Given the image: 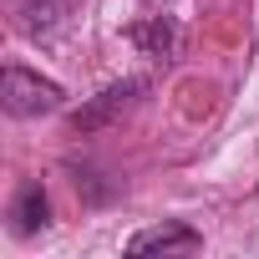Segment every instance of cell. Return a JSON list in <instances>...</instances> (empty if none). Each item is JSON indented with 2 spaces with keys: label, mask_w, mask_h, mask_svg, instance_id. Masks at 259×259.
Masks as SVG:
<instances>
[{
  "label": "cell",
  "mask_w": 259,
  "mask_h": 259,
  "mask_svg": "<svg viewBox=\"0 0 259 259\" xmlns=\"http://www.w3.org/2000/svg\"><path fill=\"white\" fill-rule=\"evenodd\" d=\"M0 102H6L11 117H46L61 107V87L26 71V66H6V92H0Z\"/></svg>",
  "instance_id": "obj_1"
},
{
  "label": "cell",
  "mask_w": 259,
  "mask_h": 259,
  "mask_svg": "<svg viewBox=\"0 0 259 259\" xmlns=\"http://www.w3.org/2000/svg\"><path fill=\"white\" fill-rule=\"evenodd\" d=\"M143 87H148V81H138V76H133V81H117V87H107V92H102L92 107H81V112L71 117V127H76V133H92V127H102V122H107L117 107H127V102H133Z\"/></svg>",
  "instance_id": "obj_2"
},
{
  "label": "cell",
  "mask_w": 259,
  "mask_h": 259,
  "mask_svg": "<svg viewBox=\"0 0 259 259\" xmlns=\"http://www.w3.org/2000/svg\"><path fill=\"white\" fill-rule=\"evenodd\" d=\"M153 249H198V234L188 224H158V229H143L127 239V254H153Z\"/></svg>",
  "instance_id": "obj_3"
},
{
  "label": "cell",
  "mask_w": 259,
  "mask_h": 259,
  "mask_svg": "<svg viewBox=\"0 0 259 259\" xmlns=\"http://www.w3.org/2000/svg\"><path fill=\"white\" fill-rule=\"evenodd\" d=\"M11 229H16V234L46 229V193H41V183H26V188H21V198H16V208H11Z\"/></svg>",
  "instance_id": "obj_4"
},
{
  "label": "cell",
  "mask_w": 259,
  "mask_h": 259,
  "mask_svg": "<svg viewBox=\"0 0 259 259\" xmlns=\"http://www.w3.org/2000/svg\"><path fill=\"white\" fill-rule=\"evenodd\" d=\"M16 16L26 36H51L61 21V0H16Z\"/></svg>",
  "instance_id": "obj_5"
},
{
  "label": "cell",
  "mask_w": 259,
  "mask_h": 259,
  "mask_svg": "<svg viewBox=\"0 0 259 259\" xmlns=\"http://www.w3.org/2000/svg\"><path fill=\"white\" fill-rule=\"evenodd\" d=\"M133 41H138V46H148L153 56H173V26H163V16H158L153 26H138V31H133Z\"/></svg>",
  "instance_id": "obj_6"
},
{
  "label": "cell",
  "mask_w": 259,
  "mask_h": 259,
  "mask_svg": "<svg viewBox=\"0 0 259 259\" xmlns=\"http://www.w3.org/2000/svg\"><path fill=\"white\" fill-rule=\"evenodd\" d=\"M148 6H173V0H148Z\"/></svg>",
  "instance_id": "obj_7"
}]
</instances>
